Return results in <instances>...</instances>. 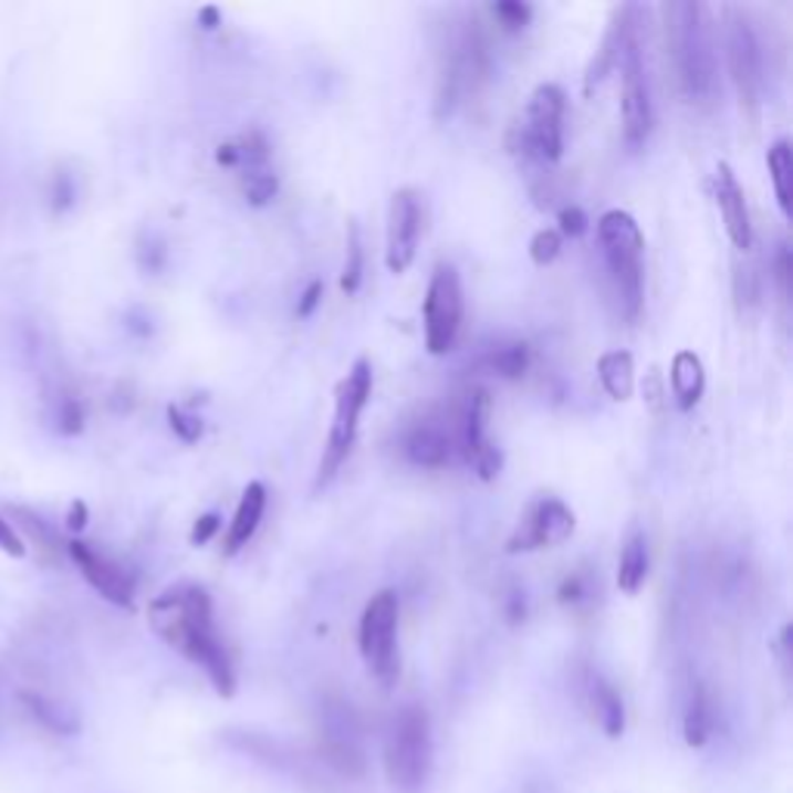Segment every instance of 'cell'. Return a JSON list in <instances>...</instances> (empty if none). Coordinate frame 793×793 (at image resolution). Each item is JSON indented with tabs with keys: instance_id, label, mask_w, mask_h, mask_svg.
I'll return each instance as SVG.
<instances>
[{
	"instance_id": "6da1fadb",
	"label": "cell",
	"mask_w": 793,
	"mask_h": 793,
	"mask_svg": "<svg viewBox=\"0 0 793 793\" xmlns=\"http://www.w3.org/2000/svg\"><path fill=\"white\" fill-rule=\"evenodd\" d=\"M149 623L165 638L174 651L184 654L196 667L208 672L211 685L218 688V695L233 698L236 691V669L233 657L227 651L218 626H215V605L208 598L202 586H171L158 595L149 605Z\"/></svg>"
},
{
	"instance_id": "7a4b0ae2",
	"label": "cell",
	"mask_w": 793,
	"mask_h": 793,
	"mask_svg": "<svg viewBox=\"0 0 793 793\" xmlns=\"http://www.w3.org/2000/svg\"><path fill=\"white\" fill-rule=\"evenodd\" d=\"M664 19L679 91L691 106H710L716 96V53L707 7L695 0H672L664 3Z\"/></svg>"
},
{
	"instance_id": "3957f363",
	"label": "cell",
	"mask_w": 793,
	"mask_h": 793,
	"mask_svg": "<svg viewBox=\"0 0 793 793\" xmlns=\"http://www.w3.org/2000/svg\"><path fill=\"white\" fill-rule=\"evenodd\" d=\"M598 246L605 254L607 276L626 320H636L645 301V236L629 211L611 208L598 218Z\"/></svg>"
},
{
	"instance_id": "277c9868",
	"label": "cell",
	"mask_w": 793,
	"mask_h": 793,
	"mask_svg": "<svg viewBox=\"0 0 793 793\" xmlns=\"http://www.w3.org/2000/svg\"><path fill=\"white\" fill-rule=\"evenodd\" d=\"M435 769L431 719L419 703H406L390 719L385 741V775L394 793H421Z\"/></svg>"
},
{
	"instance_id": "5b68a950",
	"label": "cell",
	"mask_w": 793,
	"mask_h": 793,
	"mask_svg": "<svg viewBox=\"0 0 793 793\" xmlns=\"http://www.w3.org/2000/svg\"><path fill=\"white\" fill-rule=\"evenodd\" d=\"M373 397V363L357 359L342 382L335 385V413H332V428L326 437V450L316 468V481L313 490H323L335 481V474L342 471L347 456L354 450V440L359 431V416Z\"/></svg>"
},
{
	"instance_id": "8992f818",
	"label": "cell",
	"mask_w": 793,
	"mask_h": 793,
	"mask_svg": "<svg viewBox=\"0 0 793 793\" xmlns=\"http://www.w3.org/2000/svg\"><path fill=\"white\" fill-rule=\"evenodd\" d=\"M397 620H400V602H397L394 589L375 592L359 617V654L382 685H394L397 672H400Z\"/></svg>"
},
{
	"instance_id": "52a82bcc",
	"label": "cell",
	"mask_w": 793,
	"mask_h": 793,
	"mask_svg": "<svg viewBox=\"0 0 793 793\" xmlns=\"http://www.w3.org/2000/svg\"><path fill=\"white\" fill-rule=\"evenodd\" d=\"M487 44H483L478 22H466L462 32L452 34L450 48L444 53V69L437 81V115H450L468 94L478 91L487 79Z\"/></svg>"
},
{
	"instance_id": "ba28073f",
	"label": "cell",
	"mask_w": 793,
	"mask_h": 793,
	"mask_svg": "<svg viewBox=\"0 0 793 793\" xmlns=\"http://www.w3.org/2000/svg\"><path fill=\"white\" fill-rule=\"evenodd\" d=\"M726 60L741 109L757 118L762 96V50L757 29L750 25L741 7H726Z\"/></svg>"
},
{
	"instance_id": "9c48e42d",
	"label": "cell",
	"mask_w": 793,
	"mask_h": 793,
	"mask_svg": "<svg viewBox=\"0 0 793 793\" xmlns=\"http://www.w3.org/2000/svg\"><path fill=\"white\" fill-rule=\"evenodd\" d=\"M462 280L452 264H437L428 282V295H425V347L428 354L444 357L456 347L459 328H462Z\"/></svg>"
},
{
	"instance_id": "30bf717a",
	"label": "cell",
	"mask_w": 793,
	"mask_h": 793,
	"mask_svg": "<svg viewBox=\"0 0 793 793\" xmlns=\"http://www.w3.org/2000/svg\"><path fill=\"white\" fill-rule=\"evenodd\" d=\"M564 91L559 84H540L533 94H530L528 103V118H524V127H521V156L524 158H536V161H549L555 165L561 158V149H564V131H561V122H564Z\"/></svg>"
},
{
	"instance_id": "8fae6325",
	"label": "cell",
	"mask_w": 793,
	"mask_h": 793,
	"mask_svg": "<svg viewBox=\"0 0 793 793\" xmlns=\"http://www.w3.org/2000/svg\"><path fill=\"white\" fill-rule=\"evenodd\" d=\"M617 69H620L623 75V140H626V146L638 149V146L648 143L654 125L651 91H648V75H645V60H641V48H638V34H633V38L626 41Z\"/></svg>"
},
{
	"instance_id": "7c38bea8",
	"label": "cell",
	"mask_w": 793,
	"mask_h": 793,
	"mask_svg": "<svg viewBox=\"0 0 793 793\" xmlns=\"http://www.w3.org/2000/svg\"><path fill=\"white\" fill-rule=\"evenodd\" d=\"M576 528L574 512L561 502L559 497H540L530 502L528 512L521 514L518 528L505 543L509 555L518 552H536V549H552L561 545Z\"/></svg>"
},
{
	"instance_id": "4fadbf2b",
	"label": "cell",
	"mask_w": 793,
	"mask_h": 793,
	"mask_svg": "<svg viewBox=\"0 0 793 793\" xmlns=\"http://www.w3.org/2000/svg\"><path fill=\"white\" fill-rule=\"evenodd\" d=\"M421 196L413 187L397 189L388 205V249H385V264L390 273H406L416 261L421 233Z\"/></svg>"
},
{
	"instance_id": "5bb4252c",
	"label": "cell",
	"mask_w": 793,
	"mask_h": 793,
	"mask_svg": "<svg viewBox=\"0 0 793 793\" xmlns=\"http://www.w3.org/2000/svg\"><path fill=\"white\" fill-rule=\"evenodd\" d=\"M233 171H239L242 192H246L249 205L264 208V205L273 202L276 192H280V177L270 168V143L264 140V134L261 131L242 134L239 140H233Z\"/></svg>"
},
{
	"instance_id": "9a60e30c",
	"label": "cell",
	"mask_w": 793,
	"mask_h": 793,
	"mask_svg": "<svg viewBox=\"0 0 793 793\" xmlns=\"http://www.w3.org/2000/svg\"><path fill=\"white\" fill-rule=\"evenodd\" d=\"M72 559L81 567V574L87 576V583L94 586L103 598H109L112 605L131 607L134 605V576L127 574L122 564H115L112 559H106L103 552H96L94 545L87 543H72L69 545Z\"/></svg>"
},
{
	"instance_id": "2e32d148",
	"label": "cell",
	"mask_w": 793,
	"mask_h": 793,
	"mask_svg": "<svg viewBox=\"0 0 793 793\" xmlns=\"http://www.w3.org/2000/svg\"><path fill=\"white\" fill-rule=\"evenodd\" d=\"M713 189H716V205H719V215L726 220L731 246L747 251L750 249V242H753V227H750V215H747L744 189L738 184V177L731 171L729 161H719V165H716Z\"/></svg>"
},
{
	"instance_id": "e0dca14e",
	"label": "cell",
	"mask_w": 793,
	"mask_h": 793,
	"mask_svg": "<svg viewBox=\"0 0 793 793\" xmlns=\"http://www.w3.org/2000/svg\"><path fill=\"white\" fill-rule=\"evenodd\" d=\"M636 19H638L636 3H623V7H617V10H614L611 25H607L605 38H602V48L595 50L589 69H586V79H583L586 94H589L598 81L605 79L611 69H617V63H620V56H623V48H626V41H629L633 34H638Z\"/></svg>"
},
{
	"instance_id": "ac0fdd59",
	"label": "cell",
	"mask_w": 793,
	"mask_h": 793,
	"mask_svg": "<svg viewBox=\"0 0 793 793\" xmlns=\"http://www.w3.org/2000/svg\"><path fill=\"white\" fill-rule=\"evenodd\" d=\"M404 456L413 466L444 468L452 456L450 431L437 419H419L404 435Z\"/></svg>"
},
{
	"instance_id": "d6986e66",
	"label": "cell",
	"mask_w": 793,
	"mask_h": 793,
	"mask_svg": "<svg viewBox=\"0 0 793 793\" xmlns=\"http://www.w3.org/2000/svg\"><path fill=\"white\" fill-rule=\"evenodd\" d=\"M267 509V487L261 481H251L242 490V499L236 505L233 521L227 530V540H223V555H236L239 549H246L251 543V536L261 528V518Z\"/></svg>"
},
{
	"instance_id": "ffe728a7",
	"label": "cell",
	"mask_w": 793,
	"mask_h": 793,
	"mask_svg": "<svg viewBox=\"0 0 793 793\" xmlns=\"http://www.w3.org/2000/svg\"><path fill=\"white\" fill-rule=\"evenodd\" d=\"M487 419H490V397H487V390L474 388L468 394L466 406H462V419H459V444H462V452H466L471 466L490 450H497L487 440Z\"/></svg>"
},
{
	"instance_id": "44dd1931",
	"label": "cell",
	"mask_w": 793,
	"mask_h": 793,
	"mask_svg": "<svg viewBox=\"0 0 793 793\" xmlns=\"http://www.w3.org/2000/svg\"><path fill=\"white\" fill-rule=\"evenodd\" d=\"M669 388H672V397H676V406L679 409H695L703 397V388H707V373H703V363L695 351H679L672 357V366H669Z\"/></svg>"
},
{
	"instance_id": "7402d4cb",
	"label": "cell",
	"mask_w": 793,
	"mask_h": 793,
	"mask_svg": "<svg viewBox=\"0 0 793 793\" xmlns=\"http://www.w3.org/2000/svg\"><path fill=\"white\" fill-rule=\"evenodd\" d=\"M598 382L611 400H629L636 388V363L629 351H607L598 357Z\"/></svg>"
},
{
	"instance_id": "603a6c76",
	"label": "cell",
	"mask_w": 793,
	"mask_h": 793,
	"mask_svg": "<svg viewBox=\"0 0 793 793\" xmlns=\"http://www.w3.org/2000/svg\"><path fill=\"white\" fill-rule=\"evenodd\" d=\"M648 580V540L645 533L636 530L626 543H623L620 564H617V586L626 595H636Z\"/></svg>"
},
{
	"instance_id": "cb8c5ba5",
	"label": "cell",
	"mask_w": 793,
	"mask_h": 793,
	"mask_svg": "<svg viewBox=\"0 0 793 793\" xmlns=\"http://www.w3.org/2000/svg\"><path fill=\"white\" fill-rule=\"evenodd\" d=\"M682 731L685 741L691 747L707 744V738L713 731V703H710V691L700 682L691 685V695H688V703H685Z\"/></svg>"
},
{
	"instance_id": "d4e9b609",
	"label": "cell",
	"mask_w": 793,
	"mask_h": 793,
	"mask_svg": "<svg viewBox=\"0 0 793 793\" xmlns=\"http://www.w3.org/2000/svg\"><path fill=\"white\" fill-rule=\"evenodd\" d=\"M589 700L592 713L598 719V726L605 729L607 738L623 734V700L614 685H607L602 676H592L589 682Z\"/></svg>"
},
{
	"instance_id": "484cf974",
	"label": "cell",
	"mask_w": 793,
	"mask_h": 793,
	"mask_svg": "<svg viewBox=\"0 0 793 793\" xmlns=\"http://www.w3.org/2000/svg\"><path fill=\"white\" fill-rule=\"evenodd\" d=\"M769 174H772V184H775V196L784 218H791V180H793V149L791 140H775L769 146V156H765Z\"/></svg>"
},
{
	"instance_id": "4316f807",
	"label": "cell",
	"mask_w": 793,
	"mask_h": 793,
	"mask_svg": "<svg viewBox=\"0 0 793 793\" xmlns=\"http://www.w3.org/2000/svg\"><path fill=\"white\" fill-rule=\"evenodd\" d=\"M530 366V347L524 342H512V344H499L497 351H490L487 357V369L499 378H521L528 373Z\"/></svg>"
},
{
	"instance_id": "83f0119b",
	"label": "cell",
	"mask_w": 793,
	"mask_h": 793,
	"mask_svg": "<svg viewBox=\"0 0 793 793\" xmlns=\"http://www.w3.org/2000/svg\"><path fill=\"white\" fill-rule=\"evenodd\" d=\"M363 282V242H359L357 220H347V236H344V267H342V292L354 295Z\"/></svg>"
},
{
	"instance_id": "f1b7e54d",
	"label": "cell",
	"mask_w": 793,
	"mask_h": 793,
	"mask_svg": "<svg viewBox=\"0 0 793 793\" xmlns=\"http://www.w3.org/2000/svg\"><path fill=\"white\" fill-rule=\"evenodd\" d=\"M25 703H29V710L34 713V719H38L41 726H48V729L60 731V734H72V731L79 729V722L65 713L60 703H50V700L34 698V695H29V698H25Z\"/></svg>"
},
{
	"instance_id": "f546056e",
	"label": "cell",
	"mask_w": 793,
	"mask_h": 793,
	"mask_svg": "<svg viewBox=\"0 0 793 793\" xmlns=\"http://www.w3.org/2000/svg\"><path fill=\"white\" fill-rule=\"evenodd\" d=\"M561 254V233L559 230H552V227H545L540 233L530 239V258H533V264L540 267H549L555 258Z\"/></svg>"
},
{
	"instance_id": "4dcf8cb0",
	"label": "cell",
	"mask_w": 793,
	"mask_h": 793,
	"mask_svg": "<svg viewBox=\"0 0 793 793\" xmlns=\"http://www.w3.org/2000/svg\"><path fill=\"white\" fill-rule=\"evenodd\" d=\"M493 17L499 19V25L502 29H509V32H518V29H524L533 17V7L530 3H521V0H502L493 7Z\"/></svg>"
},
{
	"instance_id": "1f68e13d",
	"label": "cell",
	"mask_w": 793,
	"mask_h": 793,
	"mask_svg": "<svg viewBox=\"0 0 793 793\" xmlns=\"http://www.w3.org/2000/svg\"><path fill=\"white\" fill-rule=\"evenodd\" d=\"M589 595H592L589 576L571 574V576H564V583H561L559 602L561 605H583V602H589Z\"/></svg>"
},
{
	"instance_id": "d6a6232c",
	"label": "cell",
	"mask_w": 793,
	"mask_h": 793,
	"mask_svg": "<svg viewBox=\"0 0 793 793\" xmlns=\"http://www.w3.org/2000/svg\"><path fill=\"white\" fill-rule=\"evenodd\" d=\"M168 421H171V428L177 431V437L187 440V444H192V440L202 437V421L196 419V416H189V413H184L180 406H168Z\"/></svg>"
},
{
	"instance_id": "836d02e7",
	"label": "cell",
	"mask_w": 793,
	"mask_h": 793,
	"mask_svg": "<svg viewBox=\"0 0 793 793\" xmlns=\"http://www.w3.org/2000/svg\"><path fill=\"white\" fill-rule=\"evenodd\" d=\"M559 223H561L559 233L583 236V233H586V227H589V218L583 215V208H576V205H567V208H561V211H559Z\"/></svg>"
},
{
	"instance_id": "e575fe53",
	"label": "cell",
	"mask_w": 793,
	"mask_h": 793,
	"mask_svg": "<svg viewBox=\"0 0 793 793\" xmlns=\"http://www.w3.org/2000/svg\"><path fill=\"white\" fill-rule=\"evenodd\" d=\"M775 280H778V289H781V301L787 304V301H791V249H787V246L778 249Z\"/></svg>"
},
{
	"instance_id": "d590c367",
	"label": "cell",
	"mask_w": 793,
	"mask_h": 793,
	"mask_svg": "<svg viewBox=\"0 0 793 793\" xmlns=\"http://www.w3.org/2000/svg\"><path fill=\"white\" fill-rule=\"evenodd\" d=\"M734 295H738V301L744 304V307H750V304H757L760 301V289H757V280H753V273L750 270H738V280H734Z\"/></svg>"
},
{
	"instance_id": "8d00e7d4",
	"label": "cell",
	"mask_w": 793,
	"mask_h": 793,
	"mask_svg": "<svg viewBox=\"0 0 793 793\" xmlns=\"http://www.w3.org/2000/svg\"><path fill=\"white\" fill-rule=\"evenodd\" d=\"M218 530H220L218 514H215V512L202 514V518H199V521L192 524V533H189V540H192L196 545H202V543H208V540H211V536H215Z\"/></svg>"
},
{
	"instance_id": "74e56055",
	"label": "cell",
	"mask_w": 793,
	"mask_h": 793,
	"mask_svg": "<svg viewBox=\"0 0 793 793\" xmlns=\"http://www.w3.org/2000/svg\"><path fill=\"white\" fill-rule=\"evenodd\" d=\"M0 549H3L7 555H17V559L25 555V545H22V540L17 536V530H13L10 521H3V518H0Z\"/></svg>"
},
{
	"instance_id": "f35d334b",
	"label": "cell",
	"mask_w": 793,
	"mask_h": 793,
	"mask_svg": "<svg viewBox=\"0 0 793 793\" xmlns=\"http://www.w3.org/2000/svg\"><path fill=\"white\" fill-rule=\"evenodd\" d=\"M323 301V282H311L307 289H304V295L298 301V316L304 320V316H311L316 311V304Z\"/></svg>"
},
{
	"instance_id": "ab89813d",
	"label": "cell",
	"mask_w": 793,
	"mask_h": 793,
	"mask_svg": "<svg viewBox=\"0 0 793 793\" xmlns=\"http://www.w3.org/2000/svg\"><path fill=\"white\" fill-rule=\"evenodd\" d=\"M505 614H509V620L512 623L524 620V614H528V607H524V592H512V595H509Z\"/></svg>"
},
{
	"instance_id": "60d3db41",
	"label": "cell",
	"mask_w": 793,
	"mask_h": 793,
	"mask_svg": "<svg viewBox=\"0 0 793 793\" xmlns=\"http://www.w3.org/2000/svg\"><path fill=\"white\" fill-rule=\"evenodd\" d=\"M199 22H202V29H218L220 25L218 7H202V10H199Z\"/></svg>"
},
{
	"instance_id": "b9f144b4",
	"label": "cell",
	"mask_w": 793,
	"mask_h": 793,
	"mask_svg": "<svg viewBox=\"0 0 793 793\" xmlns=\"http://www.w3.org/2000/svg\"><path fill=\"white\" fill-rule=\"evenodd\" d=\"M645 394H651L654 406H657V400L664 397V388H660V375H657V369L651 373V388H645Z\"/></svg>"
},
{
	"instance_id": "7bdbcfd3",
	"label": "cell",
	"mask_w": 793,
	"mask_h": 793,
	"mask_svg": "<svg viewBox=\"0 0 793 793\" xmlns=\"http://www.w3.org/2000/svg\"><path fill=\"white\" fill-rule=\"evenodd\" d=\"M72 528H84V505L75 502V509H72Z\"/></svg>"
}]
</instances>
